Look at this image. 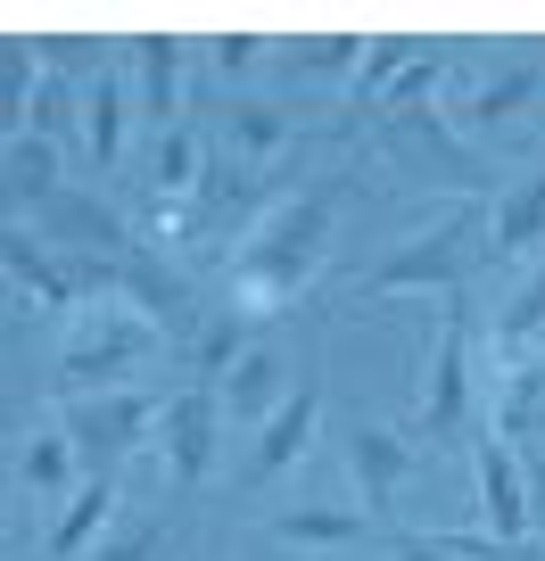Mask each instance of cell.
<instances>
[{
    "label": "cell",
    "instance_id": "f546056e",
    "mask_svg": "<svg viewBox=\"0 0 545 561\" xmlns=\"http://www.w3.org/2000/svg\"><path fill=\"white\" fill-rule=\"evenodd\" d=\"M537 339H545V331H537Z\"/></svg>",
    "mask_w": 545,
    "mask_h": 561
},
{
    "label": "cell",
    "instance_id": "d4e9b609",
    "mask_svg": "<svg viewBox=\"0 0 545 561\" xmlns=\"http://www.w3.org/2000/svg\"><path fill=\"white\" fill-rule=\"evenodd\" d=\"M413 58H422V42H372L364 67H355V100H372V91L405 83V75H413Z\"/></svg>",
    "mask_w": 545,
    "mask_h": 561
},
{
    "label": "cell",
    "instance_id": "4fadbf2b",
    "mask_svg": "<svg viewBox=\"0 0 545 561\" xmlns=\"http://www.w3.org/2000/svg\"><path fill=\"white\" fill-rule=\"evenodd\" d=\"M215 397H224V413H231V421H257V430H264V421L289 404V388H282V364H273V355L248 347V355H240V371H231Z\"/></svg>",
    "mask_w": 545,
    "mask_h": 561
},
{
    "label": "cell",
    "instance_id": "83f0119b",
    "mask_svg": "<svg viewBox=\"0 0 545 561\" xmlns=\"http://www.w3.org/2000/svg\"><path fill=\"white\" fill-rule=\"evenodd\" d=\"M397 561H463L446 537H397Z\"/></svg>",
    "mask_w": 545,
    "mask_h": 561
},
{
    "label": "cell",
    "instance_id": "9c48e42d",
    "mask_svg": "<svg viewBox=\"0 0 545 561\" xmlns=\"http://www.w3.org/2000/svg\"><path fill=\"white\" fill-rule=\"evenodd\" d=\"M315 421H322V380L306 371L298 388H289V404L273 421L257 430V455H248V479H273V471H289V462L306 455V438H315Z\"/></svg>",
    "mask_w": 545,
    "mask_h": 561
},
{
    "label": "cell",
    "instance_id": "ac0fdd59",
    "mask_svg": "<svg viewBox=\"0 0 545 561\" xmlns=\"http://www.w3.org/2000/svg\"><path fill=\"white\" fill-rule=\"evenodd\" d=\"M364 50H372V42H355V34H306V42H289V50H282V75H298V83L355 75V67H364Z\"/></svg>",
    "mask_w": 545,
    "mask_h": 561
},
{
    "label": "cell",
    "instance_id": "3957f363",
    "mask_svg": "<svg viewBox=\"0 0 545 561\" xmlns=\"http://www.w3.org/2000/svg\"><path fill=\"white\" fill-rule=\"evenodd\" d=\"M174 397H149V388H91V397H67L58 430L75 438V455H100V462H124L133 446H149V430L166 421Z\"/></svg>",
    "mask_w": 545,
    "mask_h": 561
},
{
    "label": "cell",
    "instance_id": "30bf717a",
    "mask_svg": "<svg viewBox=\"0 0 545 561\" xmlns=\"http://www.w3.org/2000/svg\"><path fill=\"white\" fill-rule=\"evenodd\" d=\"M405 462H413V446L397 438V430H355L348 438V471H355V488H364V512L372 520H388L397 512V479H405Z\"/></svg>",
    "mask_w": 545,
    "mask_h": 561
},
{
    "label": "cell",
    "instance_id": "484cf974",
    "mask_svg": "<svg viewBox=\"0 0 545 561\" xmlns=\"http://www.w3.org/2000/svg\"><path fill=\"white\" fill-rule=\"evenodd\" d=\"M512 455H521V479H529V520L545 528V430H537V438H521Z\"/></svg>",
    "mask_w": 545,
    "mask_h": 561
},
{
    "label": "cell",
    "instance_id": "8992f818",
    "mask_svg": "<svg viewBox=\"0 0 545 561\" xmlns=\"http://www.w3.org/2000/svg\"><path fill=\"white\" fill-rule=\"evenodd\" d=\"M9 256V280H18V298H42L50 314H83V280H107L116 264H58L50 248H34V231H9L0 240Z\"/></svg>",
    "mask_w": 545,
    "mask_h": 561
},
{
    "label": "cell",
    "instance_id": "7c38bea8",
    "mask_svg": "<svg viewBox=\"0 0 545 561\" xmlns=\"http://www.w3.org/2000/svg\"><path fill=\"white\" fill-rule=\"evenodd\" d=\"M124 512V495H116V479H83V488L67 495V512H58V528H50V561H83L91 545L107 537V520Z\"/></svg>",
    "mask_w": 545,
    "mask_h": 561
},
{
    "label": "cell",
    "instance_id": "ba28073f",
    "mask_svg": "<svg viewBox=\"0 0 545 561\" xmlns=\"http://www.w3.org/2000/svg\"><path fill=\"white\" fill-rule=\"evenodd\" d=\"M215 421H224V397H215V388H182V397L166 404L158 446H166V462H174V479H207V462H215Z\"/></svg>",
    "mask_w": 545,
    "mask_h": 561
},
{
    "label": "cell",
    "instance_id": "f1b7e54d",
    "mask_svg": "<svg viewBox=\"0 0 545 561\" xmlns=\"http://www.w3.org/2000/svg\"><path fill=\"white\" fill-rule=\"evenodd\" d=\"M149 545H158V528H133V537L100 545V561H149Z\"/></svg>",
    "mask_w": 545,
    "mask_h": 561
},
{
    "label": "cell",
    "instance_id": "603a6c76",
    "mask_svg": "<svg viewBox=\"0 0 545 561\" xmlns=\"http://www.w3.org/2000/svg\"><path fill=\"white\" fill-rule=\"evenodd\" d=\"M18 471H25V488L58 495V488H67V479H75V438H67V430H42V438H25Z\"/></svg>",
    "mask_w": 545,
    "mask_h": 561
},
{
    "label": "cell",
    "instance_id": "9a60e30c",
    "mask_svg": "<svg viewBox=\"0 0 545 561\" xmlns=\"http://www.w3.org/2000/svg\"><path fill=\"white\" fill-rule=\"evenodd\" d=\"M198 182H207V165H198V133H191V124L158 133V165H149V191H158V207H182V198H198Z\"/></svg>",
    "mask_w": 545,
    "mask_h": 561
},
{
    "label": "cell",
    "instance_id": "d6986e66",
    "mask_svg": "<svg viewBox=\"0 0 545 561\" xmlns=\"http://www.w3.org/2000/svg\"><path fill=\"white\" fill-rule=\"evenodd\" d=\"M488 240L504 248V256H512V248H537V240H545V182H521V191L488 215Z\"/></svg>",
    "mask_w": 545,
    "mask_h": 561
},
{
    "label": "cell",
    "instance_id": "7402d4cb",
    "mask_svg": "<svg viewBox=\"0 0 545 561\" xmlns=\"http://www.w3.org/2000/svg\"><path fill=\"white\" fill-rule=\"evenodd\" d=\"M529 100H537V67H512V75H496V83H479V91H472L463 124H504V116H521Z\"/></svg>",
    "mask_w": 545,
    "mask_h": 561
},
{
    "label": "cell",
    "instance_id": "6da1fadb",
    "mask_svg": "<svg viewBox=\"0 0 545 561\" xmlns=\"http://www.w3.org/2000/svg\"><path fill=\"white\" fill-rule=\"evenodd\" d=\"M331 207H339V191H306V198H282V207L248 231L240 273H231V306H240L248 322L282 314L306 280H315L322 240H331Z\"/></svg>",
    "mask_w": 545,
    "mask_h": 561
},
{
    "label": "cell",
    "instance_id": "5b68a950",
    "mask_svg": "<svg viewBox=\"0 0 545 561\" xmlns=\"http://www.w3.org/2000/svg\"><path fill=\"white\" fill-rule=\"evenodd\" d=\"M472 471H479V528H488L496 545L537 537V520H529V479H521V455H512L496 430L472 446Z\"/></svg>",
    "mask_w": 545,
    "mask_h": 561
},
{
    "label": "cell",
    "instance_id": "7a4b0ae2",
    "mask_svg": "<svg viewBox=\"0 0 545 561\" xmlns=\"http://www.w3.org/2000/svg\"><path fill=\"white\" fill-rule=\"evenodd\" d=\"M149 347H158V322H149L141 306H124V298L83 306V314H75V331H67V347H58V380H67L75 397H91V388L116 380L124 364H141Z\"/></svg>",
    "mask_w": 545,
    "mask_h": 561
},
{
    "label": "cell",
    "instance_id": "4316f807",
    "mask_svg": "<svg viewBox=\"0 0 545 561\" xmlns=\"http://www.w3.org/2000/svg\"><path fill=\"white\" fill-rule=\"evenodd\" d=\"M257 58H264V42H257V34H224V42H215V75H231V83H240Z\"/></svg>",
    "mask_w": 545,
    "mask_h": 561
},
{
    "label": "cell",
    "instance_id": "52a82bcc",
    "mask_svg": "<svg viewBox=\"0 0 545 561\" xmlns=\"http://www.w3.org/2000/svg\"><path fill=\"white\" fill-rule=\"evenodd\" d=\"M42 240L50 248H83L91 264H124L133 256V240H124V224L107 215V198H83V191H58L50 207H42Z\"/></svg>",
    "mask_w": 545,
    "mask_h": 561
},
{
    "label": "cell",
    "instance_id": "44dd1931",
    "mask_svg": "<svg viewBox=\"0 0 545 561\" xmlns=\"http://www.w3.org/2000/svg\"><path fill=\"white\" fill-rule=\"evenodd\" d=\"M240 339H248V314L231 306V314H215L207 331H198V388H224L231 371H240Z\"/></svg>",
    "mask_w": 545,
    "mask_h": 561
},
{
    "label": "cell",
    "instance_id": "8fae6325",
    "mask_svg": "<svg viewBox=\"0 0 545 561\" xmlns=\"http://www.w3.org/2000/svg\"><path fill=\"white\" fill-rule=\"evenodd\" d=\"M463 397H472V331H463V314L439 331V347H430V380H422V421L430 430H455L463 421Z\"/></svg>",
    "mask_w": 545,
    "mask_h": 561
},
{
    "label": "cell",
    "instance_id": "277c9868",
    "mask_svg": "<svg viewBox=\"0 0 545 561\" xmlns=\"http://www.w3.org/2000/svg\"><path fill=\"white\" fill-rule=\"evenodd\" d=\"M472 240H479V207H446L439 224H422L413 240L388 248L364 273V289H381V298H397V289H446V280L463 273V248Z\"/></svg>",
    "mask_w": 545,
    "mask_h": 561
},
{
    "label": "cell",
    "instance_id": "2e32d148",
    "mask_svg": "<svg viewBox=\"0 0 545 561\" xmlns=\"http://www.w3.org/2000/svg\"><path fill=\"white\" fill-rule=\"evenodd\" d=\"M133 58H141V107L174 133V100H182V42L158 34V42H133Z\"/></svg>",
    "mask_w": 545,
    "mask_h": 561
},
{
    "label": "cell",
    "instance_id": "5bb4252c",
    "mask_svg": "<svg viewBox=\"0 0 545 561\" xmlns=\"http://www.w3.org/2000/svg\"><path fill=\"white\" fill-rule=\"evenodd\" d=\"M67 191L58 182V140L50 133H9V198L18 207H50Z\"/></svg>",
    "mask_w": 545,
    "mask_h": 561
},
{
    "label": "cell",
    "instance_id": "e0dca14e",
    "mask_svg": "<svg viewBox=\"0 0 545 561\" xmlns=\"http://www.w3.org/2000/svg\"><path fill=\"white\" fill-rule=\"evenodd\" d=\"M83 140H91V158H100V165L124 158V83H116V75H91V83H83Z\"/></svg>",
    "mask_w": 545,
    "mask_h": 561
},
{
    "label": "cell",
    "instance_id": "cb8c5ba5",
    "mask_svg": "<svg viewBox=\"0 0 545 561\" xmlns=\"http://www.w3.org/2000/svg\"><path fill=\"white\" fill-rule=\"evenodd\" d=\"M282 140H289V116H282V107H264V100H240V107H231V149H240V158H273Z\"/></svg>",
    "mask_w": 545,
    "mask_h": 561
},
{
    "label": "cell",
    "instance_id": "ffe728a7",
    "mask_svg": "<svg viewBox=\"0 0 545 561\" xmlns=\"http://www.w3.org/2000/svg\"><path fill=\"white\" fill-rule=\"evenodd\" d=\"M372 528V512H273V537H289V545H355Z\"/></svg>",
    "mask_w": 545,
    "mask_h": 561
}]
</instances>
